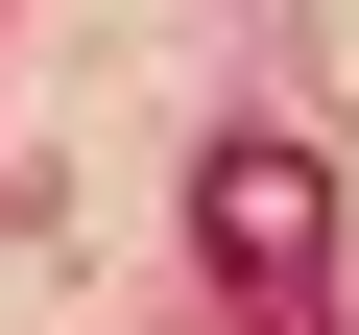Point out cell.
I'll list each match as a JSON object with an SVG mask.
<instances>
[{
	"label": "cell",
	"mask_w": 359,
	"mask_h": 335,
	"mask_svg": "<svg viewBox=\"0 0 359 335\" xmlns=\"http://www.w3.org/2000/svg\"><path fill=\"white\" fill-rule=\"evenodd\" d=\"M192 264H216L240 311H287V287L335 264V168H311L287 120H240V144H192Z\"/></svg>",
	"instance_id": "cell-1"
}]
</instances>
